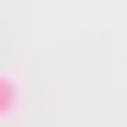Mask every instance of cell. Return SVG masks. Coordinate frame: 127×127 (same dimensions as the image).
<instances>
[{
  "label": "cell",
  "mask_w": 127,
  "mask_h": 127,
  "mask_svg": "<svg viewBox=\"0 0 127 127\" xmlns=\"http://www.w3.org/2000/svg\"><path fill=\"white\" fill-rule=\"evenodd\" d=\"M16 106H21V85H16V74H5V69H0V122H5V117H16Z\"/></svg>",
  "instance_id": "cell-1"
}]
</instances>
